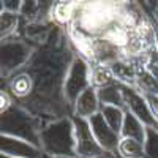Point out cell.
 Returning a JSON list of instances; mask_svg holds the SVG:
<instances>
[{"label": "cell", "instance_id": "obj_1", "mask_svg": "<svg viewBox=\"0 0 158 158\" xmlns=\"http://www.w3.org/2000/svg\"><path fill=\"white\" fill-rule=\"evenodd\" d=\"M74 57L67 30L54 25L48 40L25 65L33 79V92L19 106L44 122L73 117V108L65 98V79Z\"/></svg>", "mask_w": 158, "mask_h": 158}, {"label": "cell", "instance_id": "obj_2", "mask_svg": "<svg viewBox=\"0 0 158 158\" xmlns=\"http://www.w3.org/2000/svg\"><path fill=\"white\" fill-rule=\"evenodd\" d=\"M0 130L2 135L18 138L41 149V130L44 120L33 115L19 104H13L5 112H0Z\"/></svg>", "mask_w": 158, "mask_h": 158}, {"label": "cell", "instance_id": "obj_3", "mask_svg": "<svg viewBox=\"0 0 158 158\" xmlns=\"http://www.w3.org/2000/svg\"><path fill=\"white\" fill-rule=\"evenodd\" d=\"M41 150L48 156H76V135L73 117L43 123Z\"/></svg>", "mask_w": 158, "mask_h": 158}, {"label": "cell", "instance_id": "obj_4", "mask_svg": "<svg viewBox=\"0 0 158 158\" xmlns=\"http://www.w3.org/2000/svg\"><path fill=\"white\" fill-rule=\"evenodd\" d=\"M38 46L24 40L22 36L3 40L0 46V76L6 79L25 68Z\"/></svg>", "mask_w": 158, "mask_h": 158}, {"label": "cell", "instance_id": "obj_5", "mask_svg": "<svg viewBox=\"0 0 158 158\" xmlns=\"http://www.w3.org/2000/svg\"><path fill=\"white\" fill-rule=\"evenodd\" d=\"M90 71H92V65L85 59L79 56L73 59L70 70L67 73V79H65V98H67L71 108L76 104L77 98L92 85Z\"/></svg>", "mask_w": 158, "mask_h": 158}, {"label": "cell", "instance_id": "obj_6", "mask_svg": "<svg viewBox=\"0 0 158 158\" xmlns=\"http://www.w3.org/2000/svg\"><path fill=\"white\" fill-rule=\"evenodd\" d=\"M74 135H76V156L79 158H101L104 153L101 146L98 144L90 123L85 118L73 115Z\"/></svg>", "mask_w": 158, "mask_h": 158}, {"label": "cell", "instance_id": "obj_7", "mask_svg": "<svg viewBox=\"0 0 158 158\" xmlns=\"http://www.w3.org/2000/svg\"><path fill=\"white\" fill-rule=\"evenodd\" d=\"M123 97H125L127 111H130L135 117H138L147 128L158 130V122L155 120V117L149 108V103L141 92H138L136 89L123 85Z\"/></svg>", "mask_w": 158, "mask_h": 158}, {"label": "cell", "instance_id": "obj_8", "mask_svg": "<svg viewBox=\"0 0 158 158\" xmlns=\"http://www.w3.org/2000/svg\"><path fill=\"white\" fill-rule=\"evenodd\" d=\"M0 155L11 158H41L44 153L40 147L32 146L30 142L11 136H0Z\"/></svg>", "mask_w": 158, "mask_h": 158}, {"label": "cell", "instance_id": "obj_9", "mask_svg": "<svg viewBox=\"0 0 158 158\" xmlns=\"http://www.w3.org/2000/svg\"><path fill=\"white\" fill-rule=\"evenodd\" d=\"M90 128L94 131V135L101 146V149L106 153H117V147L120 142V135H117L115 131L104 122V118L101 114H97L94 117L89 118Z\"/></svg>", "mask_w": 158, "mask_h": 158}, {"label": "cell", "instance_id": "obj_10", "mask_svg": "<svg viewBox=\"0 0 158 158\" xmlns=\"http://www.w3.org/2000/svg\"><path fill=\"white\" fill-rule=\"evenodd\" d=\"M139 62L142 60H131L127 57L118 59L117 62L111 63L109 67L114 73V77L118 84L136 89V81H138V67Z\"/></svg>", "mask_w": 158, "mask_h": 158}, {"label": "cell", "instance_id": "obj_11", "mask_svg": "<svg viewBox=\"0 0 158 158\" xmlns=\"http://www.w3.org/2000/svg\"><path fill=\"white\" fill-rule=\"evenodd\" d=\"M100 109H101V103H100V98H98V90L90 85L84 94L77 98L76 104L73 106V115L89 120L90 117L100 114Z\"/></svg>", "mask_w": 158, "mask_h": 158}, {"label": "cell", "instance_id": "obj_12", "mask_svg": "<svg viewBox=\"0 0 158 158\" xmlns=\"http://www.w3.org/2000/svg\"><path fill=\"white\" fill-rule=\"evenodd\" d=\"M79 10V2H54L51 11V22L60 29L71 27Z\"/></svg>", "mask_w": 158, "mask_h": 158}, {"label": "cell", "instance_id": "obj_13", "mask_svg": "<svg viewBox=\"0 0 158 158\" xmlns=\"http://www.w3.org/2000/svg\"><path fill=\"white\" fill-rule=\"evenodd\" d=\"M22 29V18L19 13L0 11V38L11 40L18 38Z\"/></svg>", "mask_w": 158, "mask_h": 158}, {"label": "cell", "instance_id": "obj_14", "mask_svg": "<svg viewBox=\"0 0 158 158\" xmlns=\"http://www.w3.org/2000/svg\"><path fill=\"white\" fill-rule=\"evenodd\" d=\"M120 138H131V139H136L139 142L146 144L147 127L144 125L138 117H135L130 111H127L125 112L123 127H122V131H120Z\"/></svg>", "mask_w": 158, "mask_h": 158}, {"label": "cell", "instance_id": "obj_15", "mask_svg": "<svg viewBox=\"0 0 158 158\" xmlns=\"http://www.w3.org/2000/svg\"><path fill=\"white\" fill-rule=\"evenodd\" d=\"M136 90L141 92L142 95H158V82H156V79L153 77L152 71L147 68L146 60L139 62Z\"/></svg>", "mask_w": 158, "mask_h": 158}, {"label": "cell", "instance_id": "obj_16", "mask_svg": "<svg viewBox=\"0 0 158 158\" xmlns=\"http://www.w3.org/2000/svg\"><path fill=\"white\" fill-rule=\"evenodd\" d=\"M98 98L101 104H108V106H117L127 109L125 106V97H123V85L122 84H112L109 87H104L98 90Z\"/></svg>", "mask_w": 158, "mask_h": 158}, {"label": "cell", "instance_id": "obj_17", "mask_svg": "<svg viewBox=\"0 0 158 158\" xmlns=\"http://www.w3.org/2000/svg\"><path fill=\"white\" fill-rule=\"evenodd\" d=\"M115 77L111 70L109 65H92V71H90V84L92 87H95L97 90L109 87L115 84Z\"/></svg>", "mask_w": 158, "mask_h": 158}, {"label": "cell", "instance_id": "obj_18", "mask_svg": "<svg viewBox=\"0 0 158 158\" xmlns=\"http://www.w3.org/2000/svg\"><path fill=\"white\" fill-rule=\"evenodd\" d=\"M125 112L127 109L117 108V106H108V104H101L100 114L103 115L104 122H106L117 135H120L122 127H123V120H125Z\"/></svg>", "mask_w": 158, "mask_h": 158}, {"label": "cell", "instance_id": "obj_19", "mask_svg": "<svg viewBox=\"0 0 158 158\" xmlns=\"http://www.w3.org/2000/svg\"><path fill=\"white\" fill-rule=\"evenodd\" d=\"M117 153L123 158H146V144L131 138H120Z\"/></svg>", "mask_w": 158, "mask_h": 158}, {"label": "cell", "instance_id": "obj_20", "mask_svg": "<svg viewBox=\"0 0 158 158\" xmlns=\"http://www.w3.org/2000/svg\"><path fill=\"white\" fill-rule=\"evenodd\" d=\"M146 158H158V130L147 128Z\"/></svg>", "mask_w": 158, "mask_h": 158}, {"label": "cell", "instance_id": "obj_21", "mask_svg": "<svg viewBox=\"0 0 158 158\" xmlns=\"http://www.w3.org/2000/svg\"><path fill=\"white\" fill-rule=\"evenodd\" d=\"M22 2L21 0H3L2 2V11H10V13H21Z\"/></svg>", "mask_w": 158, "mask_h": 158}, {"label": "cell", "instance_id": "obj_22", "mask_svg": "<svg viewBox=\"0 0 158 158\" xmlns=\"http://www.w3.org/2000/svg\"><path fill=\"white\" fill-rule=\"evenodd\" d=\"M144 97H146V100L149 103V108L155 117V120L158 122V95H144Z\"/></svg>", "mask_w": 158, "mask_h": 158}, {"label": "cell", "instance_id": "obj_23", "mask_svg": "<svg viewBox=\"0 0 158 158\" xmlns=\"http://www.w3.org/2000/svg\"><path fill=\"white\" fill-rule=\"evenodd\" d=\"M146 62L149 63V65H153V67H158V49H153L150 54L147 56V59H146Z\"/></svg>", "mask_w": 158, "mask_h": 158}, {"label": "cell", "instance_id": "obj_24", "mask_svg": "<svg viewBox=\"0 0 158 158\" xmlns=\"http://www.w3.org/2000/svg\"><path fill=\"white\" fill-rule=\"evenodd\" d=\"M101 158H123V156H120L118 153H104Z\"/></svg>", "mask_w": 158, "mask_h": 158}, {"label": "cell", "instance_id": "obj_25", "mask_svg": "<svg viewBox=\"0 0 158 158\" xmlns=\"http://www.w3.org/2000/svg\"><path fill=\"white\" fill-rule=\"evenodd\" d=\"M43 158H79V156H48V155H43Z\"/></svg>", "mask_w": 158, "mask_h": 158}, {"label": "cell", "instance_id": "obj_26", "mask_svg": "<svg viewBox=\"0 0 158 158\" xmlns=\"http://www.w3.org/2000/svg\"><path fill=\"white\" fill-rule=\"evenodd\" d=\"M155 10H156V13H158V2H155Z\"/></svg>", "mask_w": 158, "mask_h": 158}, {"label": "cell", "instance_id": "obj_27", "mask_svg": "<svg viewBox=\"0 0 158 158\" xmlns=\"http://www.w3.org/2000/svg\"><path fill=\"white\" fill-rule=\"evenodd\" d=\"M0 158H11V156H5V155H0ZM43 158V156H41Z\"/></svg>", "mask_w": 158, "mask_h": 158}, {"label": "cell", "instance_id": "obj_28", "mask_svg": "<svg viewBox=\"0 0 158 158\" xmlns=\"http://www.w3.org/2000/svg\"><path fill=\"white\" fill-rule=\"evenodd\" d=\"M153 3H155V2H153ZM155 11H156V10H155ZM156 18H158V13H156Z\"/></svg>", "mask_w": 158, "mask_h": 158}]
</instances>
